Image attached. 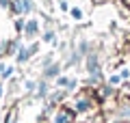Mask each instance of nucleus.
I'll return each mask as SVG.
<instances>
[{
    "label": "nucleus",
    "mask_w": 130,
    "mask_h": 123,
    "mask_svg": "<svg viewBox=\"0 0 130 123\" xmlns=\"http://www.w3.org/2000/svg\"><path fill=\"white\" fill-rule=\"evenodd\" d=\"M37 32H39V22H37V19H28V22H26V35L28 37H35Z\"/></svg>",
    "instance_id": "obj_1"
},
{
    "label": "nucleus",
    "mask_w": 130,
    "mask_h": 123,
    "mask_svg": "<svg viewBox=\"0 0 130 123\" xmlns=\"http://www.w3.org/2000/svg\"><path fill=\"white\" fill-rule=\"evenodd\" d=\"M11 73H13V69L9 67V65H0V78H11Z\"/></svg>",
    "instance_id": "obj_2"
},
{
    "label": "nucleus",
    "mask_w": 130,
    "mask_h": 123,
    "mask_svg": "<svg viewBox=\"0 0 130 123\" xmlns=\"http://www.w3.org/2000/svg\"><path fill=\"white\" fill-rule=\"evenodd\" d=\"M89 71H91V73L98 71V58H95V56H89Z\"/></svg>",
    "instance_id": "obj_3"
},
{
    "label": "nucleus",
    "mask_w": 130,
    "mask_h": 123,
    "mask_svg": "<svg viewBox=\"0 0 130 123\" xmlns=\"http://www.w3.org/2000/svg\"><path fill=\"white\" fill-rule=\"evenodd\" d=\"M56 73H59V65H52V67L46 69V76H48V78H54Z\"/></svg>",
    "instance_id": "obj_4"
},
{
    "label": "nucleus",
    "mask_w": 130,
    "mask_h": 123,
    "mask_svg": "<svg viewBox=\"0 0 130 123\" xmlns=\"http://www.w3.org/2000/svg\"><path fill=\"white\" fill-rule=\"evenodd\" d=\"M67 121H70V114H67V112H61L59 117L54 119V123H67Z\"/></svg>",
    "instance_id": "obj_5"
},
{
    "label": "nucleus",
    "mask_w": 130,
    "mask_h": 123,
    "mask_svg": "<svg viewBox=\"0 0 130 123\" xmlns=\"http://www.w3.org/2000/svg\"><path fill=\"white\" fill-rule=\"evenodd\" d=\"M28 60V52L26 50H20V56H18V63H26Z\"/></svg>",
    "instance_id": "obj_6"
},
{
    "label": "nucleus",
    "mask_w": 130,
    "mask_h": 123,
    "mask_svg": "<svg viewBox=\"0 0 130 123\" xmlns=\"http://www.w3.org/2000/svg\"><path fill=\"white\" fill-rule=\"evenodd\" d=\"M13 11H15V13H22V11H24L22 0H15V2H13Z\"/></svg>",
    "instance_id": "obj_7"
},
{
    "label": "nucleus",
    "mask_w": 130,
    "mask_h": 123,
    "mask_svg": "<svg viewBox=\"0 0 130 123\" xmlns=\"http://www.w3.org/2000/svg\"><path fill=\"white\" fill-rule=\"evenodd\" d=\"M43 39L48 41V43H54V39H56V35H54V30H50V32H46V37Z\"/></svg>",
    "instance_id": "obj_8"
},
{
    "label": "nucleus",
    "mask_w": 130,
    "mask_h": 123,
    "mask_svg": "<svg viewBox=\"0 0 130 123\" xmlns=\"http://www.w3.org/2000/svg\"><path fill=\"white\" fill-rule=\"evenodd\" d=\"M22 7H24V11H30L32 9V2H30V0H22Z\"/></svg>",
    "instance_id": "obj_9"
},
{
    "label": "nucleus",
    "mask_w": 130,
    "mask_h": 123,
    "mask_svg": "<svg viewBox=\"0 0 130 123\" xmlns=\"http://www.w3.org/2000/svg\"><path fill=\"white\" fill-rule=\"evenodd\" d=\"M121 82V76H111V84H119Z\"/></svg>",
    "instance_id": "obj_10"
},
{
    "label": "nucleus",
    "mask_w": 130,
    "mask_h": 123,
    "mask_svg": "<svg viewBox=\"0 0 130 123\" xmlns=\"http://www.w3.org/2000/svg\"><path fill=\"white\" fill-rule=\"evenodd\" d=\"M67 82H70V80H67V78H59V84H61V87H65Z\"/></svg>",
    "instance_id": "obj_11"
},
{
    "label": "nucleus",
    "mask_w": 130,
    "mask_h": 123,
    "mask_svg": "<svg viewBox=\"0 0 130 123\" xmlns=\"http://www.w3.org/2000/svg\"><path fill=\"white\" fill-rule=\"evenodd\" d=\"M0 97H2V84H0Z\"/></svg>",
    "instance_id": "obj_12"
}]
</instances>
